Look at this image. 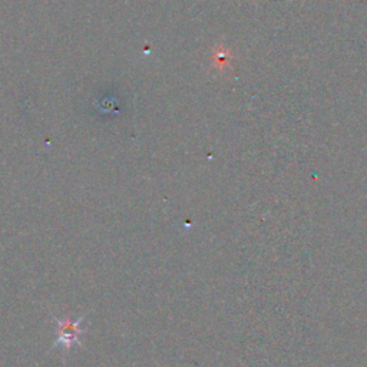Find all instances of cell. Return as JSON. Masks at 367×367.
Returning a JSON list of instances; mask_svg holds the SVG:
<instances>
[{
	"label": "cell",
	"instance_id": "6da1fadb",
	"mask_svg": "<svg viewBox=\"0 0 367 367\" xmlns=\"http://www.w3.org/2000/svg\"><path fill=\"white\" fill-rule=\"evenodd\" d=\"M79 323H63L61 322V330H59V336H61V341L62 343H69V341L75 340L77 336L79 334V330L77 329Z\"/></svg>",
	"mask_w": 367,
	"mask_h": 367
}]
</instances>
